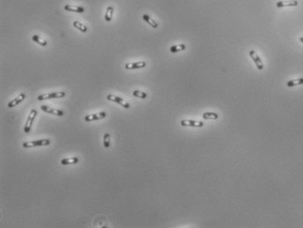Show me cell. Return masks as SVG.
I'll list each match as a JSON object with an SVG mask.
<instances>
[{
  "label": "cell",
  "mask_w": 303,
  "mask_h": 228,
  "mask_svg": "<svg viewBox=\"0 0 303 228\" xmlns=\"http://www.w3.org/2000/svg\"><path fill=\"white\" fill-rule=\"evenodd\" d=\"M51 141L49 139H41V140H35L30 141V142H25L23 143L22 146L24 148H32V147H36V146H45V145H49Z\"/></svg>",
  "instance_id": "6da1fadb"
},
{
  "label": "cell",
  "mask_w": 303,
  "mask_h": 228,
  "mask_svg": "<svg viewBox=\"0 0 303 228\" xmlns=\"http://www.w3.org/2000/svg\"><path fill=\"white\" fill-rule=\"evenodd\" d=\"M65 95H66V93L64 92H54V93H49V94H41L37 97V100H49V99H57V98H62Z\"/></svg>",
  "instance_id": "7a4b0ae2"
},
{
  "label": "cell",
  "mask_w": 303,
  "mask_h": 228,
  "mask_svg": "<svg viewBox=\"0 0 303 228\" xmlns=\"http://www.w3.org/2000/svg\"><path fill=\"white\" fill-rule=\"evenodd\" d=\"M37 115V111L35 109H32L30 114H29V116L27 118V121H26V125L24 127V132L25 133H29L30 131H31V127L34 123V121H35V117Z\"/></svg>",
  "instance_id": "3957f363"
},
{
  "label": "cell",
  "mask_w": 303,
  "mask_h": 228,
  "mask_svg": "<svg viewBox=\"0 0 303 228\" xmlns=\"http://www.w3.org/2000/svg\"><path fill=\"white\" fill-rule=\"evenodd\" d=\"M106 99L108 100H110V101H113V102H116V103H118V104H120V105L121 106V107H123L124 108H129L130 107V105L127 102V101H125L123 99H121V98H120V97H118V96H115V95H113V94H108L107 96H106Z\"/></svg>",
  "instance_id": "277c9868"
},
{
  "label": "cell",
  "mask_w": 303,
  "mask_h": 228,
  "mask_svg": "<svg viewBox=\"0 0 303 228\" xmlns=\"http://www.w3.org/2000/svg\"><path fill=\"white\" fill-rule=\"evenodd\" d=\"M180 124L183 127H193V128H201L204 126L203 122L195 121V120H182Z\"/></svg>",
  "instance_id": "5b68a950"
},
{
  "label": "cell",
  "mask_w": 303,
  "mask_h": 228,
  "mask_svg": "<svg viewBox=\"0 0 303 228\" xmlns=\"http://www.w3.org/2000/svg\"><path fill=\"white\" fill-rule=\"evenodd\" d=\"M250 56L251 57V59L254 61V63H256V65H257V67H258V70H261L264 69V63H263L262 60L260 59V57L258 56V54L256 53L255 50L252 49V50L250 51Z\"/></svg>",
  "instance_id": "8992f818"
},
{
  "label": "cell",
  "mask_w": 303,
  "mask_h": 228,
  "mask_svg": "<svg viewBox=\"0 0 303 228\" xmlns=\"http://www.w3.org/2000/svg\"><path fill=\"white\" fill-rule=\"evenodd\" d=\"M105 116H106L105 112H100V113H97V114H87L85 117V120L86 122H92V121H97V120H99V119H103Z\"/></svg>",
  "instance_id": "52a82bcc"
},
{
  "label": "cell",
  "mask_w": 303,
  "mask_h": 228,
  "mask_svg": "<svg viewBox=\"0 0 303 228\" xmlns=\"http://www.w3.org/2000/svg\"><path fill=\"white\" fill-rule=\"evenodd\" d=\"M41 109L46 112V113H48V114H55V115H57V116H62L64 114V112L62 111V110H59V109H55V108H52L50 107H48V106L42 105L41 107Z\"/></svg>",
  "instance_id": "ba28073f"
},
{
  "label": "cell",
  "mask_w": 303,
  "mask_h": 228,
  "mask_svg": "<svg viewBox=\"0 0 303 228\" xmlns=\"http://www.w3.org/2000/svg\"><path fill=\"white\" fill-rule=\"evenodd\" d=\"M146 66L145 62H135V63H127L125 64V68L127 70H135V69H140L144 68Z\"/></svg>",
  "instance_id": "9c48e42d"
},
{
  "label": "cell",
  "mask_w": 303,
  "mask_h": 228,
  "mask_svg": "<svg viewBox=\"0 0 303 228\" xmlns=\"http://www.w3.org/2000/svg\"><path fill=\"white\" fill-rule=\"evenodd\" d=\"M298 5L297 0H284V1H278L276 4L278 8H282L286 6H296Z\"/></svg>",
  "instance_id": "30bf717a"
},
{
  "label": "cell",
  "mask_w": 303,
  "mask_h": 228,
  "mask_svg": "<svg viewBox=\"0 0 303 228\" xmlns=\"http://www.w3.org/2000/svg\"><path fill=\"white\" fill-rule=\"evenodd\" d=\"M25 98H26V94H25L24 93L20 94H19L18 97H16L14 100H11L10 102H8V107H11V108H12V107H16L18 104H19L20 102H22V101L25 100Z\"/></svg>",
  "instance_id": "8fae6325"
},
{
  "label": "cell",
  "mask_w": 303,
  "mask_h": 228,
  "mask_svg": "<svg viewBox=\"0 0 303 228\" xmlns=\"http://www.w3.org/2000/svg\"><path fill=\"white\" fill-rule=\"evenodd\" d=\"M64 10L69 11V12H84L85 11V9L82 6H77V5H64Z\"/></svg>",
  "instance_id": "7c38bea8"
},
{
  "label": "cell",
  "mask_w": 303,
  "mask_h": 228,
  "mask_svg": "<svg viewBox=\"0 0 303 228\" xmlns=\"http://www.w3.org/2000/svg\"><path fill=\"white\" fill-rule=\"evenodd\" d=\"M78 161H79L78 157H72V158H67L62 159L61 160V164L63 165V166H66V165H71V164H77V163H78Z\"/></svg>",
  "instance_id": "4fadbf2b"
},
{
  "label": "cell",
  "mask_w": 303,
  "mask_h": 228,
  "mask_svg": "<svg viewBox=\"0 0 303 228\" xmlns=\"http://www.w3.org/2000/svg\"><path fill=\"white\" fill-rule=\"evenodd\" d=\"M142 19H143V20H144L145 22H147L148 24L150 25L153 28H156V27L158 26L157 22H156L154 19H152L149 17L148 14H143V15H142Z\"/></svg>",
  "instance_id": "5bb4252c"
},
{
  "label": "cell",
  "mask_w": 303,
  "mask_h": 228,
  "mask_svg": "<svg viewBox=\"0 0 303 228\" xmlns=\"http://www.w3.org/2000/svg\"><path fill=\"white\" fill-rule=\"evenodd\" d=\"M186 49V46L185 44H178V45H174V46H171L170 48V51L171 53H177L179 52V51H182V50H185Z\"/></svg>",
  "instance_id": "9a60e30c"
},
{
  "label": "cell",
  "mask_w": 303,
  "mask_h": 228,
  "mask_svg": "<svg viewBox=\"0 0 303 228\" xmlns=\"http://www.w3.org/2000/svg\"><path fill=\"white\" fill-rule=\"evenodd\" d=\"M113 12H114V9H113V6H108L106 8L105 15V19L106 20V22H110L112 20Z\"/></svg>",
  "instance_id": "2e32d148"
},
{
  "label": "cell",
  "mask_w": 303,
  "mask_h": 228,
  "mask_svg": "<svg viewBox=\"0 0 303 228\" xmlns=\"http://www.w3.org/2000/svg\"><path fill=\"white\" fill-rule=\"evenodd\" d=\"M303 84V78H300V79H293V80H290L287 82L286 86L288 87H295V86H300V85H302Z\"/></svg>",
  "instance_id": "e0dca14e"
},
{
  "label": "cell",
  "mask_w": 303,
  "mask_h": 228,
  "mask_svg": "<svg viewBox=\"0 0 303 228\" xmlns=\"http://www.w3.org/2000/svg\"><path fill=\"white\" fill-rule=\"evenodd\" d=\"M32 40H33L35 43L40 44L41 46H43V47L47 46V44H48V43H47V41H46V40H44L43 38H41L39 35H33V36H32Z\"/></svg>",
  "instance_id": "ac0fdd59"
},
{
  "label": "cell",
  "mask_w": 303,
  "mask_h": 228,
  "mask_svg": "<svg viewBox=\"0 0 303 228\" xmlns=\"http://www.w3.org/2000/svg\"><path fill=\"white\" fill-rule=\"evenodd\" d=\"M73 26L76 27L77 29H78L79 31L83 32V33H86L88 31V28H87L86 26H85L83 23L81 22H78V21H74L73 22Z\"/></svg>",
  "instance_id": "d6986e66"
},
{
  "label": "cell",
  "mask_w": 303,
  "mask_h": 228,
  "mask_svg": "<svg viewBox=\"0 0 303 228\" xmlns=\"http://www.w3.org/2000/svg\"><path fill=\"white\" fill-rule=\"evenodd\" d=\"M202 117H203L205 120H208V119L215 120V119L218 118V114L215 113V112H205L204 114H202Z\"/></svg>",
  "instance_id": "ffe728a7"
},
{
  "label": "cell",
  "mask_w": 303,
  "mask_h": 228,
  "mask_svg": "<svg viewBox=\"0 0 303 228\" xmlns=\"http://www.w3.org/2000/svg\"><path fill=\"white\" fill-rule=\"evenodd\" d=\"M133 95L135 97H137V98H141V99H146L148 97L147 93L142 92V91H139V90H135L133 92Z\"/></svg>",
  "instance_id": "44dd1931"
},
{
  "label": "cell",
  "mask_w": 303,
  "mask_h": 228,
  "mask_svg": "<svg viewBox=\"0 0 303 228\" xmlns=\"http://www.w3.org/2000/svg\"><path fill=\"white\" fill-rule=\"evenodd\" d=\"M103 143H104L105 148H106V149L109 148V146H110V134L109 133H105Z\"/></svg>",
  "instance_id": "7402d4cb"
},
{
  "label": "cell",
  "mask_w": 303,
  "mask_h": 228,
  "mask_svg": "<svg viewBox=\"0 0 303 228\" xmlns=\"http://www.w3.org/2000/svg\"><path fill=\"white\" fill-rule=\"evenodd\" d=\"M300 42H301V43H303V36H302V37H301V38H300Z\"/></svg>",
  "instance_id": "603a6c76"
}]
</instances>
